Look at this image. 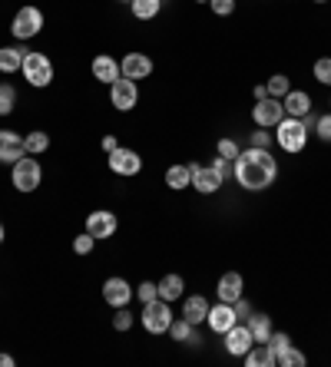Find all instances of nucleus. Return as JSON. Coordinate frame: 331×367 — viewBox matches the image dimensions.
<instances>
[{
    "label": "nucleus",
    "instance_id": "obj_27",
    "mask_svg": "<svg viewBox=\"0 0 331 367\" xmlns=\"http://www.w3.org/2000/svg\"><path fill=\"white\" fill-rule=\"evenodd\" d=\"M24 149L30 152V156H40V152H47L50 149V136H47V133H27L24 136Z\"/></svg>",
    "mask_w": 331,
    "mask_h": 367
},
{
    "label": "nucleus",
    "instance_id": "obj_20",
    "mask_svg": "<svg viewBox=\"0 0 331 367\" xmlns=\"http://www.w3.org/2000/svg\"><path fill=\"white\" fill-rule=\"evenodd\" d=\"M27 53H30L27 47H0V73H17Z\"/></svg>",
    "mask_w": 331,
    "mask_h": 367
},
{
    "label": "nucleus",
    "instance_id": "obj_40",
    "mask_svg": "<svg viewBox=\"0 0 331 367\" xmlns=\"http://www.w3.org/2000/svg\"><path fill=\"white\" fill-rule=\"evenodd\" d=\"M315 129H318V136H321V140L331 142V113H328V116H321L318 123H315Z\"/></svg>",
    "mask_w": 331,
    "mask_h": 367
},
{
    "label": "nucleus",
    "instance_id": "obj_16",
    "mask_svg": "<svg viewBox=\"0 0 331 367\" xmlns=\"http://www.w3.org/2000/svg\"><path fill=\"white\" fill-rule=\"evenodd\" d=\"M24 156H27L24 136H17L10 129H0V163H17Z\"/></svg>",
    "mask_w": 331,
    "mask_h": 367
},
{
    "label": "nucleus",
    "instance_id": "obj_13",
    "mask_svg": "<svg viewBox=\"0 0 331 367\" xmlns=\"http://www.w3.org/2000/svg\"><path fill=\"white\" fill-rule=\"evenodd\" d=\"M239 317H235V311H232V304H226V301H219L216 308L209 304V315H205V324L216 331V334H226V331L235 324Z\"/></svg>",
    "mask_w": 331,
    "mask_h": 367
},
{
    "label": "nucleus",
    "instance_id": "obj_10",
    "mask_svg": "<svg viewBox=\"0 0 331 367\" xmlns=\"http://www.w3.org/2000/svg\"><path fill=\"white\" fill-rule=\"evenodd\" d=\"M110 169H113L116 176H136L142 169V159L136 149H123V146H116L110 152Z\"/></svg>",
    "mask_w": 331,
    "mask_h": 367
},
{
    "label": "nucleus",
    "instance_id": "obj_11",
    "mask_svg": "<svg viewBox=\"0 0 331 367\" xmlns=\"http://www.w3.org/2000/svg\"><path fill=\"white\" fill-rule=\"evenodd\" d=\"M222 186V176H219L216 165H196L192 163V189L203 192V195H212Z\"/></svg>",
    "mask_w": 331,
    "mask_h": 367
},
{
    "label": "nucleus",
    "instance_id": "obj_7",
    "mask_svg": "<svg viewBox=\"0 0 331 367\" xmlns=\"http://www.w3.org/2000/svg\"><path fill=\"white\" fill-rule=\"evenodd\" d=\"M110 103H113V110H119V113H129V110L140 103V89H136V80H129V76H119L116 83H110Z\"/></svg>",
    "mask_w": 331,
    "mask_h": 367
},
{
    "label": "nucleus",
    "instance_id": "obj_8",
    "mask_svg": "<svg viewBox=\"0 0 331 367\" xmlns=\"http://www.w3.org/2000/svg\"><path fill=\"white\" fill-rule=\"evenodd\" d=\"M252 119L258 126H279L281 119H285V103L275 100V96H265V100H255V110H252Z\"/></svg>",
    "mask_w": 331,
    "mask_h": 367
},
{
    "label": "nucleus",
    "instance_id": "obj_17",
    "mask_svg": "<svg viewBox=\"0 0 331 367\" xmlns=\"http://www.w3.org/2000/svg\"><path fill=\"white\" fill-rule=\"evenodd\" d=\"M119 70H123V76H129V80H142V76L153 73V60H149L146 53H126V57L119 60Z\"/></svg>",
    "mask_w": 331,
    "mask_h": 367
},
{
    "label": "nucleus",
    "instance_id": "obj_15",
    "mask_svg": "<svg viewBox=\"0 0 331 367\" xmlns=\"http://www.w3.org/2000/svg\"><path fill=\"white\" fill-rule=\"evenodd\" d=\"M216 294H219V301H226V304L239 301V298L245 294V281H242V275H239V271H226V275L219 278Z\"/></svg>",
    "mask_w": 331,
    "mask_h": 367
},
{
    "label": "nucleus",
    "instance_id": "obj_2",
    "mask_svg": "<svg viewBox=\"0 0 331 367\" xmlns=\"http://www.w3.org/2000/svg\"><path fill=\"white\" fill-rule=\"evenodd\" d=\"M275 140L285 152H302L308 142V126L305 119H295V116H285L279 126H275Z\"/></svg>",
    "mask_w": 331,
    "mask_h": 367
},
{
    "label": "nucleus",
    "instance_id": "obj_46",
    "mask_svg": "<svg viewBox=\"0 0 331 367\" xmlns=\"http://www.w3.org/2000/svg\"><path fill=\"white\" fill-rule=\"evenodd\" d=\"M0 241H3V222H0Z\"/></svg>",
    "mask_w": 331,
    "mask_h": 367
},
{
    "label": "nucleus",
    "instance_id": "obj_41",
    "mask_svg": "<svg viewBox=\"0 0 331 367\" xmlns=\"http://www.w3.org/2000/svg\"><path fill=\"white\" fill-rule=\"evenodd\" d=\"M268 142H272V133H265V126H258V133H252V146L268 149Z\"/></svg>",
    "mask_w": 331,
    "mask_h": 367
},
{
    "label": "nucleus",
    "instance_id": "obj_14",
    "mask_svg": "<svg viewBox=\"0 0 331 367\" xmlns=\"http://www.w3.org/2000/svg\"><path fill=\"white\" fill-rule=\"evenodd\" d=\"M133 298V288H129L126 278H106L103 281V301L113 304V308H123Z\"/></svg>",
    "mask_w": 331,
    "mask_h": 367
},
{
    "label": "nucleus",
    "instance_id": "obj_45",
    "mask_svg": "<svg viewBox=\"0 0 331 367\" xmlns=\"http://www.w3.org/2000/svg\"><path fill=\"white\" fill-rule=\"evenodd\" d=\"M0 367H13V357L10 354H0Z\"/></svg>",
    "mask_w": 331,
    "mask_h": 367
},
{
    "label": "nucleus",
    "instance_id": "obj_43",
    "mask_svg": "<svg viewBox=\"0 0 331 367\" xmlns=\"http://www.w3.org/2000/svg\"><path fill=\"white\" fill-rule=\"evenodd\" d=\"M116 146H119V142H116V136H103V149H106V152H113Z\"/></svg>",
    "mask_w": 331,
    "mask_h": 367
},
{
    "label": "nucleus",
    "instance_id": "obj_48",
    "mask_svg": "<svg viewBox=\"0 0 331 367\" xmlns=\"http://www.w3.org/2000/svg\"><path fill=\"white\" fill-rule=\"evenodd\" d=\"M315 3H325V0H315Z\"/></svg>",
    "mask_w": 331,
    "mask_h": 367
},
{
    "label": "nucleus",
    "instance_id": "obj_3",
    "mask_svg": "<svg viewBox=\"0 0 331 367\" xmlns=\"http://www.w3.org/2000/svg\"><path fill=\"white\" fill-rule=\"evenodd\" d=\"M20 73L27 76V83L30 87H37V89H43V87H50L53 83V63H50V57H43V53H27L24 57V66H20Z\"/></svg>",
    "mask_w": 331,
    "mask_h": 367
},
{
    "label": "nucleus",
    "instance_id": "obj_25",
    "mask_svg": "<svg viewBox=\"0 0 331 367\" xmlns=\"http://www.w3.org/2000/svg\"><path fill=\"white\" fill-rule=\"evenodd\" d=\"M156 288H159V298H163V301H179L182 292H186V281L179 278V275H166Z\"/></svg>",
    "mask_w": 331,
    "mask_h": 367
},
{
    "label": "nucleus",
    "instance_id": "obj_24",
    "mask_svg": "<svg viewBox=\"0 0 331 367\" xmlns=\"http://www.w3.org/2000/svg\"><path fill=\"white\" fill-rule=\"evenodd\" d=\"M249 331H252L255 344H268V338H272V317L268 315H249Z\"/></svg>",
    "mask_w": 331,
    "mask_h": 367
},
{
    "label": "nucleus",
    "instance_id": "obj_18",
    "mask_svg": "<svg viewBox=\"0 0 331 367\" xmlns=\"http://www.w3.org/2000/svg\"><path fill=\"white\" fill-rule=\"evenodd\" d=\"M93 76H96L100 83H106V87H110V83H116V80L123 76V70H119V60H113L110 53H100V57L93 60Z\"/></svg>",
    "mask_w": 331,
    "mask_h": 367
},
{
    "label": "nucleus",
    "instance_id": "obj_6",
    "mask_svg": "<svg viewBox=\"0 0 331 367\" xmlns=\"http://www.w3.org/2000/svg\"><path fill=\"white\" fill-rule=\"evenodd\" d=\"M13 37L17 40H30V37H37L40 30H43V13L34 7V3H27V7H20V10L13 13Z\"/></svg>",
    "mask_w": 331,
    "mask_h": 367
},
{
    "label": "nucleus",
    "instance_id": "obj_21",
    "mask_svg": "<svg viewBox=\"0 0 331 367\" xmlns=\"http://www.w3.org/2000/svg\"><path fill=\"white\" fill-rule=\"evenodd\" d=\"M205 315H209V301H205L203 294H192V298H186V304H182V317H186L189 324H203Z\"/></svg>",
    "mask_w": 331,
    "mask_h": 367
},
{
    "label": "nucleus",
    "instance_id": "obj_35",
    "mask_svg": "<svg viewBox=\"0 0 331 367\" xmlns=\"http://www.w3.org/2000/svg\"><path fill=\"white\" fill-rule=\"evenodd\" d=\"M239 146H235V140H219V156H226V159H232V163H235V159H239Z\"/></svg>",
    "mask_w": 331,
    "mask_h": 367
},
{
    "label": "nucleus",
    "instance_id": "obj_36",
    "mask_svg": "<svg viewBox=\"0 0 331 367\" xmlns=\"http://www.w3.org/2000/svg\"><path fill=\"white\" fill-rule=\"evenodd\" d=\"M268 344H272V351L279 354V351H285V347L292 344V338H288L285 331H272V338H268Z\"/></svg>",
    "mask_w": 331,
    "mask_h": 367
},
{
    "label": "nucleus",
    "instance_id": "obj_39",
    "mask_svg": "<svg viewBox=\"0 0 331 367\" xmlns=\"http://www.w3.org/2000/svg\"><path fill=\"white\" fill-rule=\"evenodd\" d=\"M232 311H235V317H239V321H249V315H252V304L245 301V298H239V301H232Z\"/></svg>",
    "mask_w": 331,
    "mask_h": 367
},
{
    "label": "nucleus",
    "instance_id": "obj_44",
    "mask_svg": "<svg viewBox=\"0 0 331 367\" xmlns=\"http://www.w3.org/2000/svg\"><path fill=\"white\" fill-rule=\"evenodd\" d=\"M268 96V89H265V83H262V87H255V100H265Z\"/></svg>",
    "mask_w": 331,
    "mask_h": 367
},
{
    "label": "nucleus",
    "instance_id": "obj_32",
    "mask_svg": "<svg viewBox=\"0 0 331 367\" xmlns=\"http://www.w3.org/2000/svg\"><path fill=\"white\" fill-rule=\"evenodd\" d=\"M315 80H318L321 87H331V57H321L318 63H315Z\"/></svg>",
    "mask_w": 331,
    "mask_h": 367
},
{
    "label": "nucleus",
    "instance_id": "obj_34",
    "mask_svg": "<svg viewBox=\"0 0 331 367\" xmlns=\"http://www.w3.org/2000/svg\"><path fill=\"white\" fill-rule=\"evenodd\" d=\"M113 328H116V331H129V328H133V315L126 311V304H123V308H116Z\"/></svg>",
    "mask_w": 331,
    "mask_h": 367
},
{
    "label": "nucleus",
    "instance_id": "obj_47",
    "mask_svg": "<svg viewBox=\"0 0 331 367\" xmlns=\"http://www.w3.org/2000/svg\"><path fill=\"white\" fill-rule=\"evenodd\" d=\"M199 3H209V0H199Z\"/></svg>",
    "mask_w": 331,
    "mask_h": 367
},
{
    "label": "nucleus",
    "instance_id": "obj_23",
    "mask_svg": "<svg viewBox=\"0 0 331 367\" xmlns=\"http://www.w3.org/2000/svg\"><path fill=\"white\" fill-rule=\"evenodd\" d=\"M169 334H172V341L179 344H199V334H196V324H189L186 317H172V324H169Z\"/></svg>",
    "mask_w": 331,
    "mask_h": 367
},
{
    "label": "nucleus",
    "instance_id": "obj_42",
    "mask_svg": "<svg viewBox=\"0 0 331 367\" xmlns=\"http://www.w3.org/2000/svg\"><path fill=\"white\" fill-rule=\"evenodd\" d=\"M212 165H216V169H219V176H222V179H226V176H229V172H232V159H226V156H222V159H216V163H212Z\"/></svg>",
    "mask_w": 331,
    "mask_h": 367
},
{
    "label": "nucleus",
    "instance_id": "obj_4",
    "mask_svg": "<svg viewBox=\"0 0 331 367\" xmlns=\"http://www.w3.org/2000/svg\"><path fill=\"white\" fill-rule=\"evenodd\" d=\"M13 189L17 192H34L40 186V179H43V169H40V163L27 152L24 159H17L13 163Z\"/></svg>",
    "mask_w": 331,
    "mask_h": 367
},
{
    "label": "nucleus",
    "instance_id": "obj_30",
    "mask_svg": "<svg viewBox=\"0 0 331 367\" xmlns=\"http://www.w3.org/2000/svg\"><path fill=\"white\" fill-rule=\"evenodd\" d=\"M265 89H268V96H275V100H285V93L292 89V83H288V76L275 73V76H272V80L265 83Z\"/></svg>",
    "mask_w": 331,
    "mask_h": 367
},
{
    "label": "nucleus",
    "instance_id": "obj_12",
    "mask_svg": "<svg viewBox=\"0 0 331 367\" xmlns=\"http://www.w3.org/2000/svg\"><path fill=\"white\" fill-rule=\"evenodd\" d=\"M116 216L113 212H106V209H96V212H89L87 218V232L93 235V239H113L116 235Z\"/></svg>",
    "mask_w": 331,
    "mask_h": 367
},
{
    "label": "nucleus",
    "instance_id": "obj_31",
    "mask_svg": "<svg viewBox=\"0 0 331 367\" xmlns=\"http://www.w3.org/2000/svg\"><path fill=\"white\" fill-rule=\"evenodd\" d=\"M13 103H17V89H13L10 83H0V116L10 113Z\"/></svg>",
    "mask_w": 331,
    "mask_h": 367
},
{
    "label": "nucleus",
    "instance_id": "obj_49",
    "mask_svg": "<svg viewBox=\"0 0 331 367\" xmlns=\"http://www.w3.org/2000/svg\"><path fill=\"white\" fill-rule=\"evenodd\" d=\"M123 3H133V0H123Z\"/></svg>",
    "mask_w": 331,
    "mask_h": 367
},
{
    "label": "nucleus",
    "instance_id": "obj_37",
    "mask_svg": "<svg viewBox=\"0 0 331 367\" xmlns=\"http://www.w3.org/2000/svg\"><path fill=\"white\" fill-rule=\"evenodd\" d=\"M209 7L219 13V17H229L235 10V0H209Z\"/></svg>",
    "mask_w": 331,
    "mask_h": 367
},
{
    "label": "nucleus",
    "instance_id": "obj_33",
    "mask_svg": "<svg viewBox=\"0 0 331 367\" xmlns=\"http://www.w3.org/2000/svg\"><path fill=\"white\" fill-rule=\"evenodd\" d=\"M93 245H96V239H93L89 232H83V235L73 239V252H77V255H89V252H93Z\"/></svg>",
    "mask_w": 331,
    "mask_h": 367
},
{
    "label": "nucleus",
    "instance_id": "obj_19",
    "mask_svg": "<svg viewBox=\"0 0 331 367\" xmlns=\"http://www.w3.org/2000/svg\"><path fill=\"white\" fill-rule=\"evenodd\" d=\"M281 103H285V116H295V119H305L311 113V96L302 89H288Z\"/></svg>",
    "mask_w": 331,
    "mask_h": 367
},
{
    "label": "nucleus",
    "instance_id": "obj_29",
    "mask_svg": "<svg viewBox=\"0 0 331 367\" xmlns=\"http://www.w3.org/2000/svg\"><path fill=\"white\" fill-rule=\"evenodd\" d=\"M129 7H133V13H136L140 20H153L156 13L163 10V0H133Z\"/></svg>",
    "mask_w": 331,
    "mask_h": 367
},
{
    "label": "nucleus",
    "instance_id": "obj_28",
    "mask_svg": "<svg viewBox=\"0 0 331 367\" xmlns=\"http://www.w3.org/2000/svg\"><path fill=\"white\" fill-rule=\"evenodd\" d=\"M275 364H281V367H305L308 357L302 354L298 347H292V344H288L285 351H279V354H275Z\"/></svg>",
    "mask_w": 331,
    "mask_h": 367
},
{
    "label": "nucleus",
    "instance_id": "obj_38",
    "mask_svg": "<svg viewBox=\"0 0 331 367\" xmlns=\"http://www.w3.org/2000/svg\"><path fill=\"white\" fill-rule=\"evenodd\" d=\"M153 298H159V288H156L153 281H142L140 285V301L146 304V301H153Z\"/></svg>",
    "mask_w": 331,
    "mask_h": 367
},
{
    "label": "nucleus",
    "instance_id": "obj_26",
    "mask_svg": "<svg viewBox=\"0 0 331 367\" xmlns=\"http://www.w3.org/2000/svg\"><path fill=\"white\" fill-rule=\"evenodd\" d=\"M245 364L249 367H272L275 364V351H272V344H252V351L245 354Z\"/></svg>",
    "mask_w": 331,
    "mask_h": 367
},
{
    "label": "nucleus",
    "instance_id": "obj_22",
    "mask_svg": "<svg viewBox=\"0 0 331 367\" xmlns=\"http://www.w3.org/2000/svg\"><path fill=\"white\" fill-rule=\"evenodd\" d=\"M166 186L176 189V192L189 189L192 186V165H169V169H166Z\"/></svg>",
    "mask_w": 331,
    "mask_h": 367
},
{
    "label": "nucleus",
    "instance_id": "obj_1",
    "mask_svg": "<svg viewBox=\"0 0 331 367\" xmlns=\"http://www.w3.org/2000/svg\"><path fill=\"white\" fill-rule=\"evenodd\" d=\"M232 176H235V182H239L242 189L262 192L279 179V165H275V156L268 149L252 146V149L239 152V159L232 163Z\"/></svg>",
    "mask_w": 331,
    "mask_h": 367
},
{
    "label": "nucleus",
    "instance_id": "obj_9",
    "mask_svg": "<svg viewBox=\"0 0 331 367\" xmlns=\"http://www.w3.org/2000/svg\"><path fill=\"white\" fill-rule=\"evenodd\" d=\"M222 338H226V351H229V354H235V357H245L249 351H252V344H255L252 331H249V324H245V321H235V324H232V328L226 331Z\"/></svg>",
    "mask_w": 331,
    "mask_h": 367
},
{
    "label": "nucleus",
    "instance_id": "obj_5",
    "mask_svg": "<svg viewBox=\"0 0 331 367\" xmlns=\"http://www.w3.org/2000/svg\"><path fill=\"white\" fill-rule=\"evenodd\" d=\"M172 324V311H169V301L163 298H153V301L142 304V328L149 334H166Z\"/></svg>",
    "mask_w": 331,
    "mask_h": 367
}]
</instances>
